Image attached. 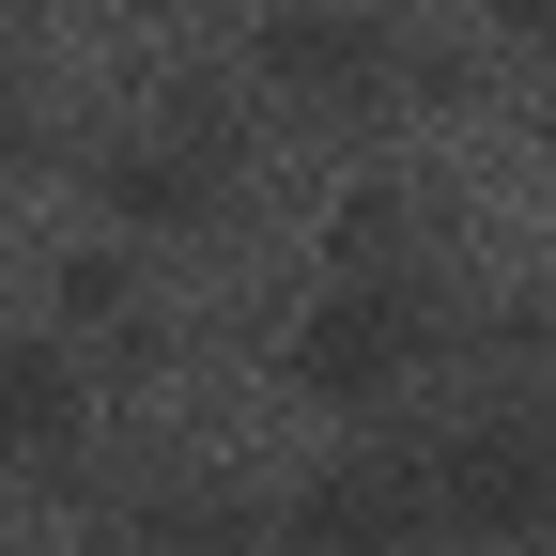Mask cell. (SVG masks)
<instances>
[{
  "label": "cell",
  "mask_w": 556,
  "mask_h": 556,
  "mask_svg": "<svg viewBox=\"0 0 556 556\" xmlns=\"http://www.w3.org/2000/svg\"><path fill=\"white\" fill-rule=\"evenodd\" d=\"M93 417V371L62 356L47 325H0V464H62Z\"/></svg>",
  "instance_id": "obj_6"
},
{
  "label": "cell",
  "mask_w": 556,
  "mask_h": 556,
  "mask_svg": "<svg viewBox=\"0 0 556 556\" xmlns=\"http://www.w3.org/2000/svg\"><path fill=\"white\" fill-rule=\"evenodd\" d=\"M248 62H263V93L309 109V124H356V109L402 93V47H387L371 0H263V16H248Z\"/></svg>",
  "instance_id": "obj_2"
},
{
  "label": "cell",
  "mask_w": 556,
  "mask_h": 556,
  "mask_svg": "<svg viewBox=\"0 0 556 556\" xmlns=\"http://www.w3.org/2000/svg\"><path fill=\"white\" fill-rule=\"evenodd\" d=\"M464 16H495L510 47H556V0H464Z\"/></svg>",
  "instance_id": "obj_8"
},
{
  "label": "cell",
  "mask_w": 556,
  "mask_h": 556,
  "mask_svg": "<svg viewBox=\"0 0 556 556\" xmlns=\"http://www.w3.org/2000/svg\"><path fill=\"white\" fill-rule=\"evenodd\" d=\"M433 526L448 541H556V433L541 417H464L433 448Z\"/></svg>",
  "instance_id": "obj_4"
},
{
  "label": "cell",
  "mask_w": 556,
  "mask_h": 556,
  "mask_svg": "<svg viewBox=\"0 0 556 556\" xmlns=\"http://www.w3.org/2000/svg\"><path fill=\"white\" fill-rule=\"evenodd\" d=\"M417 356H433V294H417V278H325V294L294 309V340H278L294 402H325V417L402 402V387H417Z\"/></svg>",
  "instance_id": "obj_1"
},
{
  "label": "cell",
  "mask_w": 556,
  "mask_h": 556,
  "mask_svg": "<svg viewBox=\"0 0 556 556\" xmlns=\"http://www.w3.org/2000/svg\"><path fill=\"white\" fill-rule=\"evenodd\" d=\"M47 155V109H31V78H16V62H0V186H16Z\"/></svg>",
  "instance_id": "obj_7"
},
{
  "label": "cell",
  "mask_w": 556,
  "mask_h": 556,
  "mask_svg": "<svg viewBox=\"0 0 556 556\" xmlns=\"http://www.w3.org/2000/svg\"><path fill=\"white\" fill-rule=\"evenodd\" d=\"M0 16H62V0H0Z\"/></svg>",
  "instance_id": "obj_9"
},
{
  "label": "cell",
  "mask_w": 556,
  "mask_h": 556,
  "mask_svg": "<svg viewBox=\"0 0 556 556\" xmlns=\"http://www.w3.org/2000/svg\"><path fill=\"white\" fill-rule=\"evenodd\" d=\"M93 201H109L124 232H201L232 201V139L217 124H124L109 155H93Z\"/></svg>",
  "instance_id": "obj_5"
},
{
  "label": "cell",
  "mask_w": 556,
  "mask_h": 556,
  "mask_svg": "<svg viewBox=\"0 0 556 556\" xmlns=\"http://www.w3.org/2000/svg\"><path fill=\"white\" fill-rule=\"evenodd\" d=\"M433 464L417 448H340L278 495V556H433Z\"/></svg>",
  "instance_id": "obj_3"
}]
</instances>
